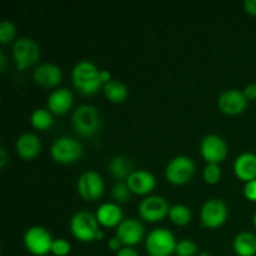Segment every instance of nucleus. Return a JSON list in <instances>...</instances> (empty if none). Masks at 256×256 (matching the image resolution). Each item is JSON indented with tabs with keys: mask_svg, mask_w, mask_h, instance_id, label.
Instances as JSON below:
<instances>
[{
	"mask_svg": "<svg viewBox=\"0 0 256 256\" xmlns=\"http://www.w3.org/2000/svg\"><path fill=\"white\" fill-rule=\"evenodd\" d=\"M176 244L170 230L158 228L146 236L145 249L150 256H170L175 252Z\"/></svg>",
	"mask_w": 256,
	"mask_h": 256,
	"instance_id": "obj_3",
	"label": "nucleus"
},
{
	"mask_svg": "<svg viewBox=\"0 0 256 256\" xmlns=\"http://www.w3.org/2000/svg\"><path fill=\"white\" fill-rule=\"evenodd\" d=\"M15 25L9 20H2L0 22V42L9 44L15 38Z\"/></svg>",
	"mask_w": 256,
	"mask_h": 256,
	"instance_id": "obj_27",
	"label": "nucleus"
},
{
	"mask_svg": "<svg viewBox=\"0 0 256 256\" xmlns=\"http://www.w3.org/2000/svg\"><path fill=\"white\" fill-rule=\"evenodd\" d=\"M104 188L102 178L95 172H82L78 179V192L86 202H94L99 199L104 192Z\"/></svg>",
	"mask_w": 256,
	"mask_h": 256,
	"instance_id": "obj_12",
	"label": "nucleus"
},
{
	"mask_svg": "<svg viewBox=\"0 0 256 256\" xmlns=\"http://www.w3.org/2000/svg\"><path fill=\"white\" fill-rule=\"evenodd\" d=\"M102 238H104V232H102V230H99V232H96V238H95V240H102Z\"/></svg>",
	"mask_w": 256,
	"mask_h": 256,
	"instance_id": "obj_39",
	"label": "nucleus"
},
{
	"mask_svg": "<svg viewBox=\"0 0 256 256\" xmlns=\"http://www.w3.org/2000/svg\"><path fill=\"white\" fill-rule=\"evenodd\" d=\"M8 162V152L4 146L0 148V168H5Z\"/></svg>",
	"mask_w": 256,
	"mask_h": 256,
	"instance_id": "obj_36",
	"label": "nucleus"
},
{
	"mask_svg": "<svg viewBox=\"0 0 256 256\" xmlns=\"http://www.w3.org/2000/svg\"><path fill=\"white\" fill-rule=\"evenodd\" d=\"M129 186L130 192L138 195H146L154 190L156 185L154 175L148 170H135L125 182Z\"/></svg>",
	"mask_w": 256,
	"mask_h": 256,
	"instance_id": "obj_15",
	"label": "nucleus"
},
{
	"mask_svg": "<svg viewBox=\"0 0 256 256\" xmlns=\"http://www.w3.org/2000/svg\"><path fill=\"white\" fill-rule=\"evenodd\" d=\"M30 122L32 125L38 130H46L54 122L52 119V115L49 110L46 109H36L34 110V112L30 116Z\"/></svg>",
	"mask_w": 256,
	"mask_h": 256,
	"instance_id": "obj_25",
	"label": "nucleus"
},
{
	"mask_svg": "<svg viewBox=\"0 0 256 256\" xmlns=\"http://www.w3.org/2000/svg\"><path fill=\"white\" fill-rule=\"evenodd\" d=\"M100 80H102V84H106V82H109L110 80H112V74H110L108 70H102V72H100Z\"/></svg>",
	"mask_w": 256,
	"mask_h": 256,
	"instance_id": "obj_37",
	"label": "nucleus"
},
{
	"mask_svg": "<svg viewBox=\"0 0 256 256\" xmlns=\"http://www.w3.org/2000/svg\"><path fill=\"white\" fill-rule=\"evenodd\" d=\"M252 225H254V228L256 230V214L254 215V218H252Z\"/></svg>",
	"mask_w": 256,
	"mask_h": 256,
	"instance_id": "obj_41",
	"label": "nucleus"
},
{
	"mask_svg": "<svg viewBox=\"0 0 256 256\" xmlns=\"http://www.w3.org/2000/svg\"><path fill=\"white\" fill-rule=\"evenodd\" d=\"M0 70L2 72L6 70V56H5L4 52H0Z\"/></svg>",
	"mask_w": 256,
	"mask_h": 256,
	"instance_id": "obj_38",
	"label": "nucleus"
},
{
	"mask_svg": "<svg viewBox=\"0 0 256 256\" xmlns=\"http://www.w3.org/2000/svg\"><path fill=\"white\" fill-rule=\"evenodd\" d=\"M12 56L18 70H25L36 64L40 58V49L30 38H20L12 45Z\"/></svg>",
	"mask_w": 256,
	"mask_h": 256,
	"instance_id": "obj_6",
	"label": "nucleus"
},
{
	"mask_svg": "<svg viewBox=\"0 0 256 256\" xmlns=\"http://www.w3.org/2000/svg\"><path fill=\"white\" fill-rule=\"evenodd\" d=\"M218 106L224 114L238 115L242 114L248 106V99L244 92L238 89H230L222 92L218 100Z\"/></svg>",
	"mask_w": 256,
	"mask_h": 256,
	"instance_id": "obj_13",
	"label": "nucleus"
},
{
	"mask_svg": "<svg viewBox=\"0 0 256 256\" xmlns=\"http://www.w3.org/2000/svg\"><path fill=\"white\" fill-rule=\"evenodd\" d=\"M116 236L125 246H134L144 236V226L136 219H125L116 228Z\"/></svg>",
	"mask_w": 256,
	"mask_h": 256,
	"instance_id": "obj_14",
	"label": "nucleus"
},
{
	"mask_svg": "<svg viewBox=\"0 0 256 256\" xmlns=\"http://www.w3.org/2000/svg\"><path fill=\"white\" fill-rule=\"evenodd\" d=\"M198 256H212V255H210L208 252H202Z\"/></svg>",
	"mask_w": 256,
	"mask_h": 256,
	"instance_id": "obj_40",
	"label": "nucleus"
},
{
	"mask_svg": "<svg viewBox=\"0 0 256 256\" xmlns=\"http://www.w3.org/2000/svg\"><path fill=\"white\" fill-rule=\"evenodd\" d=\"M96 219L100 225L105 228L119 226L122 222V212L120 206L114 202H105L96 210Z\"/></svg>",
	"mask_w": 256,
	"mask_h": 256,
	"instance_id": "obj_19",
	"label": "nucleus"
},
{
	"mask_svg": "<svg viewBox=\"0 0 256 256\" xmlns=\"http://www.w3.org/2000/svg\"><path fill=\"white\" fill-rule=\"evenodd\" d=\"M50 154L56 162L72 164L82 155V146L74 138L62 136L52 142Z\"/></svg>",
	"mask_w": 256,
	"mask_h": 256,
	"instance_id": "obj_5",
	"label": "nucleus"
},
{
	"mask_svg": "<svg viewBox=\"0 0 256 256\" xmlns=\"http://www.w3.org/2000/svg\"><path fill=\"white\" fill-rule=\"evenodd\" d=\"M130 189L128 186L126 182H118L116 184L112 186V196L115 202H126L130 198Z\"/></svg>",
	"mask_w": 256,
	"mask_h": 256,
	"instance_id": "obj_26",
	"label": "nucleus"
},
{
	"mask_svg": "<svg viewBox=\"0 0 256 256\" xmlns=\"http://www.w3.org/2000/svg\"><path fill=\"white\" fill-rule=\"evenodd\" d=\"M109 170L112 176L119 180V182L128 180V178L135 172L134 162L125 155H116L110 162Z\"/></svg>",
	"mask_w": 256,
	"mask_h": 256,
	"instance_id": "obj_21",
	"label": "nucleus"
},
{
	"mask_svg": "<svg viewBox=\"0 0 256 256\" xmlns=\"http://www.w3.org/2000/svg\"><path fill=\"white\" fill-rule=\"evenodd\" d=\"M245 98L248 100H255L256 99V84H249L244 88L242 90Z\"/></svg>",
	"mask_w": 256,
	"mask_h": 256,
	"instance_id": "obj_32",
	"label": "nucleus"
},
{
	"mask_svg": "<svg viewBox=\"0 0 256 256\" xmlns=\"http://www.w3.org/2000/svg\"><path fill=\"white\" fill-rule=\"evenodd\" d=\"M52 238L50 232L42 226H32L24 235V245L30 254L44 256L52 252Z\"/></svg>",
	"mask_w": 256,
	"mask_h": 256,
	"instance_id": "obj_8",
	"label": "nucleus"
},
{
	"mask_svg": "<svg viewBox=\"0 0 256 256\" xmlns=\"http://www.w3.org/2000/svg\"><path fill=\"white\" fill-rule=\"evenodd\" d=\"M116 256H139L136 250H134L130 246H124L116 252Z\"/></svg>",
	"mask_w": 256,
	"mask_h": 256,
	"instance_id": "obj_35",
	"label": "nucleus"
},
{
	"mask_svg": "<svg viewBox=\"0 0 256 256\" xmlns=\"http://www.w3.org/2000/svg\"><path fill=\"white\" fill-rule=\"evenodd\" d=\"M72 128L82 136H92L102 128V118L92 105H80L74 110L72 116Z\"/></svg>",
	"mask_w": 256,
	"mask_h": 256,
	"instance_id": "obj_2",
	"label": "nucleus"
},
{
	"mask_svg": "<svg viewBox=\"0 0 256 256\" xmlns=\"http://www.w3.org/2000/svg\"><path fill=\"white\" fill-rule=\"evenodd\" d=\"M198 252V246L192 240L184 239L176 244L175 254L178 256H194Z\"/></svg>",
	"mask_w": 256,
	"mask_h": 256,
	"instance_id": "obj_28",
	"label": "nucleus"
},
{
	"mask_svg": "<svg viewBox=\"0 0 256 256\" xmlns=\"http://www.w3.org/2000/svg\"><path fill=\"white\" fill-rule=\"evenodd\" d=\"M102 90H104L105 98L115 104H120L128 98V88L118 80H110L109 82L104 84Z\"/></svg>",
	"mask_w": 256,
	"mask_h": 256,
	"instance_id": "obj_23",
	"label": "nucleus"
},
{
	"mask_svg": "<svg viewBox=\"0 0 256 256\" xmlns=\"http://www.w3.org/2000/svg\"><path fill=\"white\" fill-rule=\"evenodd\" d=\"M235 175L240 180L249 182L256 179V155L252 152H244L239 155L234 162Z\"/></svg>",
	"mask_w": 256,
	"mask_h": 256,
	"instance_id": "obj_18",
	"label": "nucleus"
},
{
	"mask_svg": "<svg viewBox=\"0 0 256 256\" xmlns=\"http://www.w3.org/2000/svg\"><path fill=\"white\" fill-rule=\"evenodd\" d=\"M70 230L75 239L82 242H95L99 232V222L95 215L89 212H79L70 220Z\"/></svg>",
	"mask_w": 256,
	"mask_h": 256,
	"instance_id": "obj_4",
	"label": "nucleus"
},
{
	"mask_svg": "<svg viewBox=\"0 0 256 256\" xmlns=\"http://www.w3.org/2000/svg\"><path fill=\"white\" fill-rule=\"evenodd\" d=\"M195 164L190 158L179 155L169 162L165 169V178L172 185H184L192 178Z\"/></svg>",
	"mask_w": 256,
	"mask_h": 256,
	"instance_id": "obj_7",
	"label": "nucleus"
},
{
	"mask_svg": "<svg viewBox=\"0 0 256 256\" xmlns=\"http://www.w3.org/2000/svg\"><path fill=\"white\" fill-rule=\"evenodd\" d=\"M108 246H109L110 250H114V252H119L120 249H122V242H120V239L118 236H114L112 238V239L108 242Z\"/></svg>",
	"mask_w": 256,
	"mask_h": 256,
	"instance_id": "obj_33",
	"label": "nucleus"
},
{
	"mask_svg": "<svg viewBox=\"0 0 256 256\" xmlns=\"http://www.w3.org/2000/svg\"><path fill=\"white\" fill-rule=\"evenodd\" d=\"M34 80L38 85H42L45 88H52L60 84L62 79V72L58 65L45 64L39 65L34 72Z\"/></svg>",
	"mask_w": 256,
	"mask_h": 256,
	"instance_id": "obj_16",
	"label": "nucleus"
},
{
	"mask_svg": "<svg viewBox=\"0 0 256 256\" xmlns=\"http://www.w3.org/2000/svg\"><path fill=\"white\" fill-rule=\"evenodd\" d=\"M235 252L238 256H254L256 254V236L249 232H242L234 239Z\"/></svg>",
	"mask_w": 256,
	"mask_h": 256,
	"instance_id": "obj_22",
	"label": "nucleus"
},
{
	"mask_svg": "<svg viewBox=\"0 0 256 256\" xmlns=\"http://www.w3.org/2000/svg\"><path fill=\"white\" fill-rule=\"evenodd\" d=\"M72 84L75 89L84 95H92L102 86L100 72L89 60L79 62L72 72Z\"/></svg>",
	"mask_w": 256,
	"mask_h": 256,
	"instance_id": "obj_1",
	"label": "nucleus"
},
{
	"mask_svg": "<svg viewBox=\"0 0 256 256\" xmlns=\"http://www.w3.org/2000/svg\"><path fill=\"white\" fill-rule=\"evenodd\" d=\"M245 12L250 15H256V0H245Z\"/></svg>",
	"mask_w": 256,
	"mask_h": 256,
	"instance_id": "obj_34",
	"label": "nucleus"
},
{
	"mask_svg": "<svg viewBox=\"0 0 256 256\" xmlns=\"http://www.w3.org/2000/svg\"><path fill=\"white\" fill-rule=\"evenodd\" d=\"M15 148H16V152L20 158L25 160H32L39 155L40 149H42V142L36 135L26 132L16 140Z\"/></svg>",
	"mask_w": 256,
	"mask_h": 256,
	"instance_id": "obj_20",
	"label": "nucleus"
},
{
	"mask_svg": "<svg viewBox=\"0 0 256 256\" xmlns=\"http://www.w3.org/2000/svg\"><path fill=\"white\" fill-rule=\"evenodd\" d=\"M72 250V245L65 239H55L52 245V254L55 256H66Z\"/></svg>",
	"mask_w": 256,
	"mask_h": 256,
	"instance_id": "obj_30",
	"label": "nucleus"
},
{
	"mask_svg": "<svg viewBox=\"0 0 256 256\" xmlns=\"http://www.w3.org/2000/svg\"><path fill=\"white\" fill-rule=\"evenodd\" d=\"M169 218L175 225L184 226V225L189 224L190 220H192V212L186 205L176 204L170 208Z\"/></svg>",
	"mask_w": 256,
	"mask_h": 256,
	"instance_id": "obj_24",
	"label": "nucleus"
},
{
	"mask_svg": "<svg viewBox=\"0 0 256 256\" xmlns=\"http://www.w3.org/2000/svg\"><path fill=\"white\" fill-rule=\"evenodd\" d=\"M222 178V169L219 164H208L204 169V180L208 184H216Z\"/></svg>",
	"mask_w": 256,
	"mask_h": 256,
	"instance_id": "obj_29",
	"label": "nucleus"
},
{
	"mask_svg": "<svg viewBox=\"0 0 256 256\" xmlns=\"http://www.w3.org/2000/svg\"><path fill=\"white\" fill-rule=\"evenodd\" d=\"M74 102V95L66 88L54 90L48 98V110L52 114L62 115L68 112Z\"/></svg>",
	"mask_w": 256,
	"mask_h": 256,
	"instance_id": "obj_17",
	"label": "nucleus"
},
{
	"mask_svg": "<svg viewBox=\"0 0 256 256\" xmlns=\"http://www.w3.org/2000/svg\"><path fill=\"white\" fill-rule=\"evenodd\" d=\"M244 196L250 202H256V179L246 182L244 186Z\"/></svg>",
	"mask_w": 256,
	"mask_h": 256,
	"instance_id": "obj_31",
	"label": "nucleus"
},
{
	"mask_svg": "<svg viewBox=\"0 0 256 256\" xmlns=\"http://www.w3.org/2000/svg\"><path fill=\"white\" fill-rule=\"evenodd\" d=\"M228 218V206L222 199H210L202 208V222L205 228H220Z\"/></svg>",
	"mask_w": 256,
	"mask_h": 256,
	"instance_id": "obj_11",
	"label": "nucleus"
},
{
	"mask_svg": "<svg viewBox=\"0 0 256 256\" xmlns=\"http://www.w3.org/2000/svg\"><path fill=\"white\" fill-rule=\"evenodd\" d=\"M139 215L142 220L149 222H158L169 215V205L162 196L150 195L139 204Z\"/></svg>",
	"mask_w": 256,
	"mask_h": 256,
	"instance_id": "obj_9",
	"label": "nucleus"
},
{
	"mask_svg": "<svg viewBox=\"0 0 256 256\" xmlns=\"http://www.w3.org/2000/svg\"><path fill=\"white\" fill-rule=\"evenodd\" d=\"M200 152L208 164H219L226 158L228 145L219 135L209 134L202 138L200 142Z\"/></svg>",
	"mask_w": 256,
	"mask_h": 256,
	"instance_id": "obj_10",
	"label": "nucleus"
}]
</instances>
